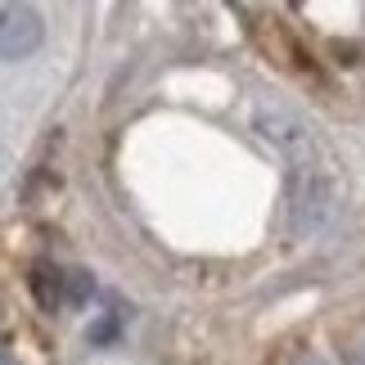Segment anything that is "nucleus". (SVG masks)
<instances>
[{
	"instance_id": "5",
	"label": "nucleus",
	"mask_w": 365,
	"mask_h": 365,
	"mask_svg": "<svg viewBox=\"0 0 365 365\" xmlns=\"http://www.w3.org/2000/svg\"><path fill=\"white\" fill-rule=\"evenodd\" d=\"M113 329H118V316H104L100 325L91 329V339H95V343H108V339H113Z\"/></svg>"
},
{
	"instance_id": "2",
	"label": "nucleus",
	"mask_w": 365,
	"mask_h": 365,
	"mask_svg": "<svg viewBox=\"0 0 365 365\" xmlns=\"http://www.w3.org/2000/svg\"><path fill=\"white\" fill-rule=\"evenodd\" d=\"M41 36H46V23L32 5H0V59H27Z\"/></svg>"
},
{
	"instance_id": "8",
	"label": "nucleus",
	"mask_w": 365,
	"mask_h": 365,
	"mask_svg": "<svg viewBox=\"0 0 365 365\" xmlns=\"http://www.w3.org/2000/svg\"><path fill=\"white\" fill-rule=\"evenodd\" d=\"M298 365H325V361H320V356H302Z\"/></svg>"
},
{
	"instance_id": "4",
	"label": "nucleus",
	"mask_w": 365,
	"mask_h": 365,
	"mask_svg": "<svg viewBox=\"0 0 365 365\" xmlns=\"http://www.w3.org/2000/svg\"><path fill=\"white\" fill-rule=\"evenodd\" d=\"M63 293H68V307H81L95 293V279H91V271H81V266H73L68 271V279H63Z\"/></svg>"
},
{
	"instance_id": "3",
	"label": "nucleus",
	"mask_w": 365,
	"mask_h": 365,
	"mask_svg": "<svg viewBox=\"0 0 365 365\" xmlns=\"http://www.w3.org/2000/svg\"><path fill=\"white\" fill-rule=\"evenodd\" d=\"M63 279H68V271H59V266H50V262H36L32 266L27 284H32V298L41 302V312H59V307L68 302Z\"/></svg>"
},
{
	"instance_id": "7",
	"label": "nucleus",
	"mask_w": 365,
	"mask_h": 365,
	"mask_svg": "<svg viewBox=\"0 0 365 365\" xmlns=\"http://www.w3.org/2000/svg\"><path fill=\"white\" fill-rule=\"evenodd\" d=\"M0 365H19V361H14V352H9V343H0Z\"/></svg>"
},
{
	"instance_id": "6",
	"label": "nucleus",
	"mask_w": 365,
	"mask_h": 365,
	"mask_svg": "<svg viewBox=\"0 0 365 365\" xmlns=\"http://www.w3.org/2000/svg\"><path fill=\"white\" fill-rule=\"evenodd\" d=\"M343 361H347V365H365V339H356V343H347V352H343Z\"/></svg>"
},
{
	"instance_id": "1",
	"label": "nucleus",
	"mask_w": 365,
	"mask_h": 365,
	"mask_svg": "<svg viewBox=\"0 0 365 365\" xmlns=\"http://www.w3.org/2000/svg\"><path fill=\"white\" fill-rule=\"evenodd\" d=\"M339 212V185L329 176V163H302L289 167V226L293 235H316L325 230Z\"/></svg>"
}]
</instances>
